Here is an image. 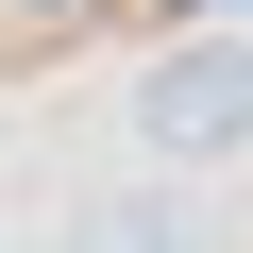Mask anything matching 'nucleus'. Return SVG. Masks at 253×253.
Instances as JSON below:
<instances>
[{
    "mask_svg": "<svg viewBox=\"0 0 253 253\" xmlns=\"http://www.w3.org/2000/svg\"><path fill=\"white\" fill-rule=\"evenodd\" d=\"M68 253H203V219H186L169 186H101V203L68 219Z\"/></svg>",
    "mask_w": 253,
    "mask_h": 253,
    "instance_id": "f03ea898",
    "label": "nucleus"
},
{
    "mask_svg": "<svg viewBox=\"0 0 253 253\" xmlns=\"http://www.w3.org/2000/svg\"><path fill=\"white\" fill-rule=\"evenodd\" d=\"M135 152H152V169L253 152V34H169V51L135 68Z\"/></svg>",
    "mask_w": 253,
    "mask_h": 253,
    "instance_id": "f257e3e1",
    "label": "nucleus"
}]
</instances>
